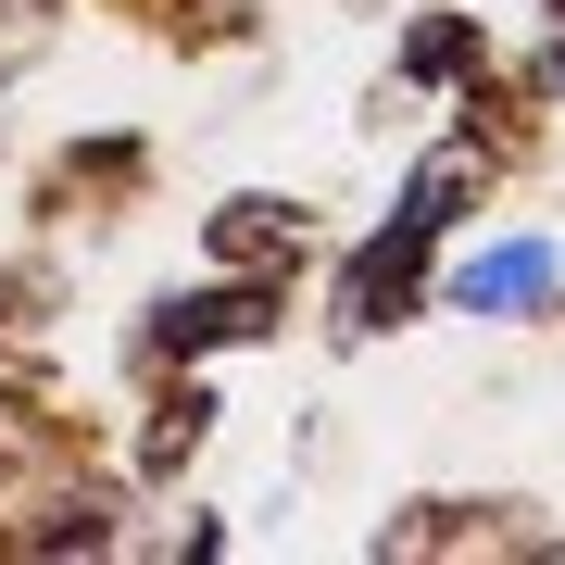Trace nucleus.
I'll use <instances>...</instances> for the list:
<instances>
[{
    "instance_id": "obj_1",
    "label": "nucleus",
    "mask_w": 565,
    "mask_h": 565,
    "mask_svg": "<svg viewBox=\"0 0 565 565\" xmlns=\"http://www.w3.org/2000/svg\"><path fill=\"white\" fill-rule=\"evenodd\" d=\"M452 302H465V315H527V302H553V252H541V239L478 252V264L452 277Z\"/></svg>"
},
{
    "instance_id": "obj_2",
    "label": "nucleus",
    "mask_w": 565,
    "mask_h": 565,
    "mask_svg": "<svg viewBox=\"0 0 565 565\" xmlns=\"http://www.w3.org/2000/svg\"><path fill=\"white\" fill-rule=\"evenodd\" d=\"M252 327H264V302H252V289H214V302H177V315H163V340H252Z\"/></svg>"
},
{
    "instance_id": "obj_3",
    "label": "nucleus",
    "mask_w": 565,
    "mask_h": 565,
    "mask_svg": "<svg viewBox=\"0 0 565 565\" xmlns=\"http://www.w3.org/2000/svg\"><path fill=\"white\" fill-rule=\"evenodd\" d=\"M214 239H226V264H264V252L289 264V214H264V202H239V214L214 226Z\"/></svg>"
},
{
    "instance_id": "obj_4",
    "label": "nucleus",
    "mask_w": 565,
    "mask_h": 565,
    "mask_svg": "<svg viewBox=\"0 0 565 565\" xmlns=\"http://www.w3.org/2000/svg\"><path fill=\"white\" fill-rule=\"evenodd\" d=\"M465 63V25H415V76H452Z\"/></svg>"
}]
</instances>
